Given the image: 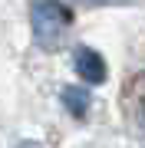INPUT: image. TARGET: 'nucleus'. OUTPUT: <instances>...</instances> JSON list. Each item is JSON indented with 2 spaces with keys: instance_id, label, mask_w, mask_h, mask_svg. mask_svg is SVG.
Segmentation results:
<instances>
[{
  "instance_id": "nucleus-2",
  "label": "nucleus",
  "mask_w": 145,
  "mask_h": 148,
  "mask_svg": "<svg viewBox=\"0 0 145 148\" xmlns=\"http://www.w3.org/2000/svg\"><path fill=\"white\" fill-rule=\"evenodd\" d=\"M73 66H76V76H79L82 82H89V86L106 82V76H109L106 59H102L96 49H89V46H79V49L73 53Z\"/></svg>"
},
{
  "instance_id": "nucleus-4",
  "label": "nucleus",
  "mask_w": 145,
  "mask_h": 148,
  "mask_svg": "<svg viewBox=\"0 0 145 148\" xmlns=\"http://www.w3.org/2000/svg\"><path fill=\"white\" fill-rule=\"evenodd\" d=\"M27 148H30V145H27Z\"/></svg>"
},
{
  "instance_id": "nucleus-3",
  "label": "nucleus",
  "mask_w": 145,
  "mask_h": 148,
  "mask_svg": "<svg viewBox=\"0 0 145 148\" xmlns=\"http://www.w3.org/2000/svg\"><path fill=\"white\" fill-rule=\"evenodd\" d=\"M63 106L69 109L73 115H86V109H89V92L69 86V89H63Z\"/></svg>"
},
{
  "instance_id": "nucleus-1",
  "label": "nucleus",
  "mask_w": 145,
  "mask_h": 148,
  "mask_svg": "<svg viewBox=\"0 0 145 148\" xmlns=\"http://www.w3.org/2000/svg\"><path fill=\"white\" fill-rule=\"evenodd\" d=\"M73 23V13L66 10L59 0H33V10H30V27L33 36L43 49H53L63 43L66 30Z\"/></svg>"
}]
</instances>
